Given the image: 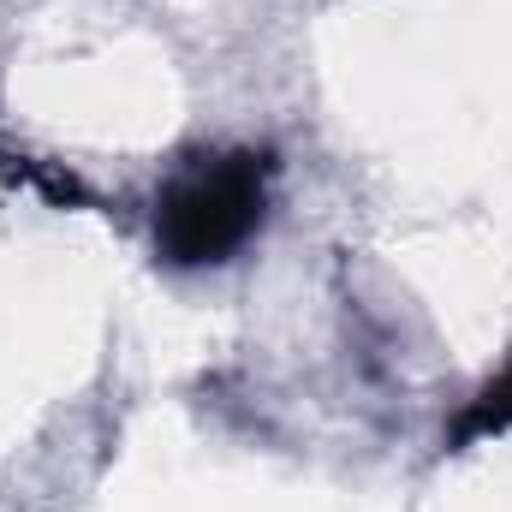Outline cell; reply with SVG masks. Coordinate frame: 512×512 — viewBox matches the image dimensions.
I'll use <instances>...</instances> for the list:
<instances>
[{"mask_svg":"<svg viewBox=\"0 0 512 512\" xmlns=\"http://www.w3.org/2000/svg\"><path fill=\"white\" fill-rule=\"evenodd\" d=\"M268 167L262 155H203L191 161L155 209V245L173 268H203V262H227L262 227V203H268Z\"/></svg>","mask_w":512,"mask_h":512,"instance_id":"obj_1","label":"cell"},{"mask_svg":"<svg viewBox=\"0 0 512 512\" xmlns=\"http://www.w3.org/2000/svg\"><path fill=\"white\" fill-rule=\"evenodd\" d=\"M507 423H512V370L483 387V399H471V411L453 423V435L465 441V435H489V429H507Z\"/></svg>","mask_w":512,"mask_h":512,"instance_id":"obj_2","label":"cell"}]
</instances>
